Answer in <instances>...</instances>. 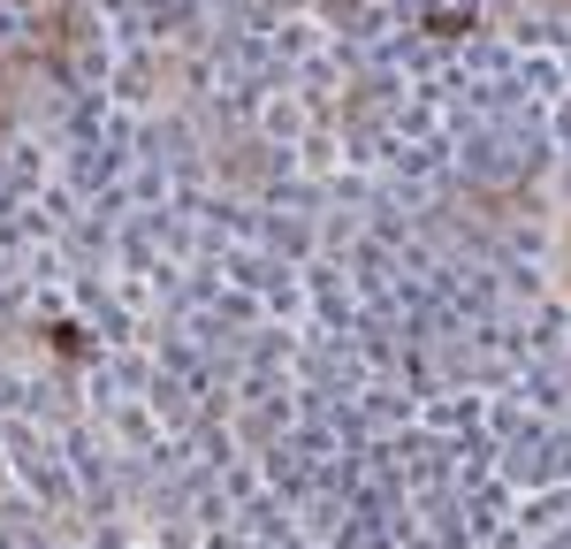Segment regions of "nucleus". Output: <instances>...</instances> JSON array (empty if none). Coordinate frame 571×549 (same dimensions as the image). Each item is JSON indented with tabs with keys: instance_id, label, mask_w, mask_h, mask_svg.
I'll return each instance as SVG.
<instances>
[]
</instances>
